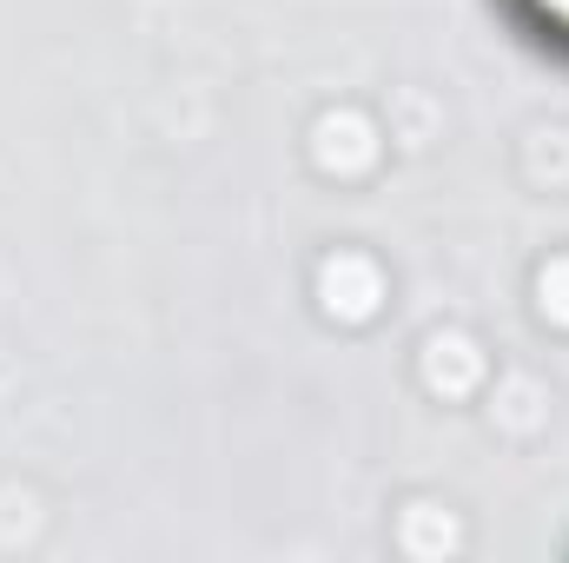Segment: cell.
Returning a JSON list of instances; mask_svg holds the SVG:
<instances>
[{
	"mask_svg": "<svg viewBox=\"0 0 569 563\" xmlns=\"http://www.w3.org/2000/svg\"><path fill=\"white\" fill-rule=\"evenodd\" d=\"M537 7H543L550 20H563V27H569V0H537Z\"/></svg>",
	"mask_w": 569,
	"mask_h": 563,
	"instance_id": "6da1fadb",
	"label": "cell"
}]
</instances>
